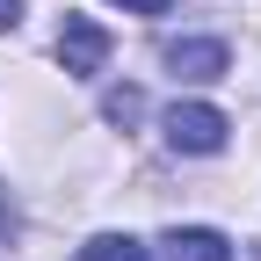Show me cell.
<instances>
[{"label":"cell","mask_w":261,"mask_h":261,"mask_svg":"<svg viewBox=\"0 0 261 261\" xmlns=\"http://www.w3.org/2000/svg\"><path fill=\"white\" fill-rule=\"evenodd\" d=\"M160 130H167L174 152H196V160H203V152H225V130H232V123H225L211 102H174L167 116H160Z\"/></svg>","instance_id":"obj_1"},{"label":"cell","mask_w":261,"mask_h":261,"mask_svg":"<svg viewBox=\"0 0 261 261\" xmlns=\"http://www.w3.org/2000/svg\"><path fill=\"white\" fill-rule=\"evenodd\" d=\"M102 58H109V29L87 22V15H65V29H58V65H65L73 80H94Z\"/></svg>","instance_id":"obj_2"},{"label":"cell","mask_w":261,"mask_h":261,"mask_svg":"<svg viewBox=\"0 0 261 261\" xmlns=\"http://www.w3.org/2000/svg\"><path fill=\"white\" fill-rule=\"evenodd\" d=\"M225 65H232V51H225L218 37H181V44H167V73L174 80H225Z\"/></svg>","instance_id":"obj_3"},{"label":"cell","mask_w":261,"mask_h":261,"mask_svg":"<svg viewBox=\"0 0 261 261\" xmlns=\"http://www.w3.org/2000/svg\"><path fill=\"white\" fill-rule=\"evenodd\" d=\"M160 254L167 261H232L225 232H211V225H174V232L160 240Z\"/></svg>","instance_id":"obj_4"},{"label":"cell","mask_w":261,"mask_h":261,"mask_svg":"<svg viewBox=\"0 0 261 261\" xmlns=\"http://www.w3.org/2000/svg\"><path fill=\"white\" fill-rule=\"evenodd\" d=\"M80 261H152L138 240H123V232H102V240H87L80 247Z\"/></svg>","instance_id":"obj_5"},{"label":"cell","mask_w":261,"mask_h":261,"mask_svg":"<svg viewBox=\"0 0 261 261\" xmlns=\"http://www.w3.org/2000/svg\"><path fill=\"white\" fill-rule=\"evenodd\" d=\"M138 109H145V102H138V94H130V87H116V94H109V123H130Z\"/></svg>","instance_id":"obj_6"},{"label":"cell","mask_w":261,"mask_h":261,"mask_svg":"<svg viewBox=\"0 0 261 261\" xmlns=\"http://www.w3.org/2000/svg\"><path fill=\"white\" fill-rule=\"evenodd\" d=\"M123 15H167V0H116Z\"/></svg>","instance_id":"obj_7"},{"label":"cell","mask_w":261,"mask_h":261,"mask_svg":"<svg viewBox=\"0 0 261 261\" xmlns=\"http://www.w3.org/2000/svg\"><path fill=\"white\" fill-rule=\"evenodd\" d=\"M15 22H22V0H0V37H8Z\"/></svg>","instance_id":"obj_8"}]
</instances>
